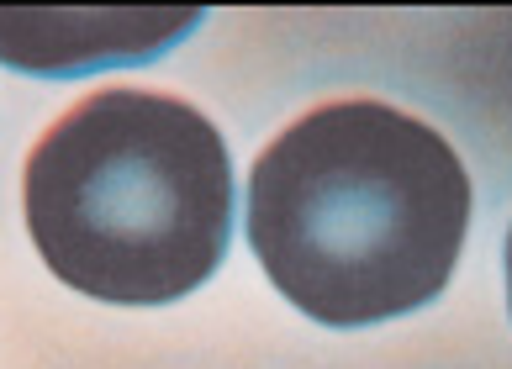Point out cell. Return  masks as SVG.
<instances>
[{
	"mask_svg": "<svg viewBox=\"0 0 512 369\" xmlns=\"http://www.w3.org/2000/svg\"><path fill=\"white\" fill-rule=\"evenodd\" d=\"M465 159L439 127L370 95L280 132L249 174V248L322 327H381L449 285L470 238Z\"/></svg>",
	"mask_w": 512,
	"mask_h": 369,
	"instance_id": "cell-1",
	"label": "cell"
},
{
	"mask_svg": "<svg viewBox=\"0 0 512 369\" xmlns=\"http://www.w3.org/2000/svg\"><path fill=\"white\" fill-rule=\"evenodd\" d=\"M27 232L69 290L169 306L217 275L233 238V159L212 116L180 95L111 85L27 153Z\"/></svg>",
	"mask_w": 512,
	"mask_h": 369,
	"instance_id": "cell-2",
	"label": "cell"
},
{
	"mask_svg": "<svg viewBox=\"0 0 512 369\" xmlns=\"http://www.w3.org/2000/svg\"><path fill=\"white\" fill-rule=\"evenodd\" d=\"M196 27L201 6H0V64L74 80L148 64Z\"/></svg>",
	"mask_w": 512,
	"mask_h": 369,
	"instance_id": "cell-3",
	"label": "cell"
}]
</instances>
